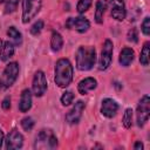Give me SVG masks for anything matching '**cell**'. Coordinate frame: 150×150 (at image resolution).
Returning <instances> with one entry per match:
<instances>
[{"instance_id":"cell-31","label":"cell","mask_w":150,"mask_h":150,"mask_svg":"<svg viewBox=\"0 0 150 150\" xmlns=\"http://www.w3.org/2000/svg\"><path fill=\"white\" fill-rule=\"evenodd\" d=\"M134 149H135V150H142V149H143V144H142L139 141H137V142L135 143V145H134Z\"/></svg>"},{"instance_id":"cell-28","label":"cell","mask_w":150,"mask_h":150,"mask_svg":"<svg viewBox=\"0 0 150 150\" xmlns=\"http://www.w3.org/2000/svg\"><path fill=\"white\" fill-rule=\"evenodd\" d=\"M142 32L146 36L150 34V18L149 16H145L142 22Z\"/></svg>"},{"instance_id":"cell-18","label":"cell","mask_w":150,"mask_h":150,"mask_svg":"<svg viewBox=\"0 0 150 150\" xmlns=\"http://www.w3.org/2000/svg\"><path fill=\"white\" fill-rule=\"evenodd\" d=\"M63 46V39L61 36L60 33L57 32H53L52 33V38H50V48L53 52H59L61 50Z\"/></svg>"},{"instance_id":"cell-5","label":"cell","mask_w":150,"mask_h":150,"mask_svg":"<svg viewBox=\"0 0 150 150\" xmlns=\"http://www.w3.org/2000/svg\"><path fill=\"white\" fill-rule=\"evenodd\" d=\"M150 115V98L149 95H144L137 105V111H136V117H137V125L143 127L145 122L149 120Z\"/></svg>"},{"instance_id":"cell-25","label":"cell","mask_w":150,"mask_h":150,"mask_svg":"<svg viewBox=\"0 0 150 150\" xmlns=\"http://www.w3.org/2000/svg\"><path fill=\"white\" fill-rule=\"evenodd\" d=\"M42 28H43V21H42V20H38V21L30 27V34L34 35V36H38V35L41 33Z\"/></svg>"},{"instance_id":"cell-34","label":"cell","mask_w":150,"mask_h":150,"mask_svg":"<svg viewBox=\"0 0 150 150\" xmlns=\"http://www.w3.org/2000/svg\"><path fill=\"white\" fill-rule=\"evenodd\" d=\"M7 0H0V4H4V2H6Z\"/></svg>"},{"instance_id":"cell-3","label":"cell","mask_w":150,"mask_h":150,"mask_svg":"<svg viewBox=\"0 0 150 150\" xmlns=\"http://www.w3.org/2000/svg\"><path fill=\"white\" fill-rule=\"evenodd\" d=\"M35 149H54L57 146V138L50 129H42L35 138Z\"/></svg>"},{"instance_id":"cell-17","label":"cell","mask_w":150,"mask_h":150,"mask_svg":"<svg viewBox=\"0 0 150 150\" xmlns=\"http://www.w3.org/2000/svg\"><path fill=\"white\" fill-rule=\"evenodd\" d=\"M107 9V1L105 0H98L96 2V9H95V21L97 23L103 22V15Z\"/></svg>"},{"instance_id":"cell-20","label":"cell","mask_w":150,"mask_h":150,"mask_svg":"<svg viewBox=\"0 0 150 150\" xmlns=\"http://www.w3.org/2000/svg\"><path fill=\"white\" fill-rule=\"evenodd\" d=\"M7 35L11 38L12 42H14L15 45H21V42H22V35H21V33L15 27H13V26L9 27L8 30H7Z\"/></svg>"},{"instance_id":"cell-10","label":"cell","mask_w":150,"mask_h":150,"mask_svg":"<svg viewBox=\"0 0 150 150\" xmlns=\"http://www.w3.org/2000/svg\"><path fill=\"white\" fill-rule=\"evenodd\" d=\"M84 109H86V103L83 101H77L73 105V108L67 112L66 121L69 124H76V123H79L80 118L82 117V112L84 111Z\"/></svg>"},{"instance_id":"cell-13","label":"cell","mask_w":150,"mask_h":150,"mask_svg":"<svg viewBox=\"0 0 150 150\" xmlns=\"http://www.w3.org/2000/svg\"><path fill=\"white\" fill-rule=\"evenodd\" d=\"M117 110H118V104L112 98H104L102 101L101 112H102L103 116H105L108 118H111L116 115Z\"/></svg>"},{"instance_id":"cell-33","label":"cell","mask_w":150,"mask_h":150,"mask_svg":"<svg viewBox=\"0 0 150 150\" xmlns=\"http://www.w3.org/2000/svg\"><path fill=\"white\" fill-rule=\"evenodd\" d=\"M2 45H4V41L0 40V60H1V52H2Z\"/></svg>"},{"instance_id":"cell-23","label":"cell","mask_w":150,"mask_h":150,"mask_svg":"<svg viewBox=\"0 0 150 150\" xmlns=\"http://www.w3.org/2000/svg\"><path fill=\"white\" fill-rule=\"evenodd\" d=\"M91 6V0H79L77 2V6H76V9L80 14L87 12Z\"/></svg>"},{"instance_id":"cell-1","label":"cell","mask_w":150,"mask_h":150,"mask_svg":"<svg viewBox=\"0 0 150 150\" xmlns=\"http://www.w3.org/2000/svg\"><path fill=\"white\" fill-rule=\"evenodd\" d=\"M73 80V66L68 59H60L55 64L54 81L60 88H66Z\"/></svg>"},{"instance_id":"cell-4","label":"cell","mask_w":150,"mask_h":150,"mask_svg":"<svg viewBox=\"0 0 150 150\" xmlns=\"http://www.w3.org/2000/svg\"><path fill=\"white\" fill-rule=\"evenodd\" d=\"M42 0H22V22L27 23L40 12Z\"/></svg>"},{"instance_id":"cell-19","label":"cell","mask_w":150,"mask_h":150,"mask_svg":"<svg viewBox=\"0 0 150 150\" xmlns=\"http://www.w3.org/2000/svg\"><path fill=\"white\" fill-rule=\"evenodd\" d=\"M14 54V46L12 42L6 41L2 45V52H1V61H8Z\"/></svg>"},{"instance_id":"cell-15","label":"cell","mask_w":150,"mask_h":150,"mask_svg":"<svg viewBox=\"0 0 150 150\" xmlns=\"http://www.w3.org/2000/svg\"><path fill=\"white\" fill-rule=\"evenodd\" d=\"M32 107V93L29 89H25L21 93L19 101V110L21 112H27Z\"/></svg>"},{"instance_id":"cell-26","label":"cell","mask_w":150,"mask_h":150,"mask_svg":"<svg viewBox=\"0 0 150 150\" xmlns=\"http://www.w3.org/2000/svg\"><path fill=\"white\" fill-rule=\"evenodd\" d=\"M74 100V94L71 91H64L61 96V103L63 105H69Z\"/></svg>"},{"instance_id":"cell-27","label":"cell","mask_w":150,"mask_h":150,"mask_svg":"<svg viewBox=\"0 0 150 150\" xmlns=\"http://www.w3.org/2000/svg\"><path fill=\"white\" fill-rule=\"evenodd\" d=\"M19 4V0H7L5 6V13H12L16 9V6Z\"/></svg>"},{"instance_id":"cell-7","label":"cell","mask_w":150,"mask_h":150,"mask_svg":"<svg viewBox=\"0 0 150 150\" xmlns=\"http://www.w3.org/2000/svg\"><path fill=\"white\" fill-rule=\"evenodd\" d=\"M112 50H114V45L109 39H107L103 43V48H102L101 56L98 60V69L100 70H105L110 66L111 60H112Z\"/></svg>"},{"instance_id":"cell-29","label":"cell","mask_w":150,"mask_h":150,"mask_svg":"<svg viewBox=\"0 0 150 150\" xmlns=\"http://www.w3.org/2000/svg\"><path fill=\"white\" fill-rule=\"evenodd\" d=\"M127 38H128V41L134 42V43H137V41H138V34H137V30H136L135 28H131V29L128 32Z\"/></svg>"},{"instance_id":"cell-11","label":"cell","mask_w":150,"mask_h":150,"mask_svg":"<svg viewBox=\"0 0 150 150\" xmlns=\"http://www.w3.org/2000/svg\"><path fill=\"white\" fill-rule=\"evenodd\" d=\"M110 12L111 16L117 21H123L127 15L125 5L123 0H110Z\"/></svg>"},{"instance_id":"cell-8","label":"cell","mask_w":150,"mask_h":150,"mask_svg":"<svg viewBox=\"0 0 150 150\" xmlns=\"http://www.w3.org/2000/svg\"><path fill=\"white\" fill-rule=\"evenodd\" d=\"M32 89L33 93L36 97L42 96L46 90H47V79L46 75L42 70H38L33 77V83H32Z\"/></svg>"},{"instance_id":"cell-35","label":"cell","mask_w":150,"mask_h":150,"mask_svg":"<svg viewBox=\"0 0 150 150\" xmlns=\"http://www.w3.org/2000/svg\"><path fill=\"white\" fill-rule=\"evenodd\" d=\"M0 87H1V81H0Z\"/></svg>"},{"instance_id":"cell-21","label":"cell","mask_w":150,"mask_h":150,"mask_svg":"<svg viewBox=\"0 0 150 150\" xmlns=\"http://www.w3.org/2000/svg\"><path fill=\"white\" fill-rule=\"evenodd\" d=\"M150 43L145 42L142 50H141V55H139V62L143 66H148L149 64V56H150Z\"/></svg>"},{"instance_id":"cell-12","label":"cell","mask_w":150,"mask_h":150,"mask_svg":"<svg viewBox=\"0 0 150 150\" xmlns=\"http://www.w3.org/2000/svg\"><path fill=\"white\" fill-rule=\"evenodd\" d=\"M23 144V137L22 135L16 130L13 129L9 131V134L6 137V148L8 150H14V149H20Z\"/></svg>"},{"instance_id":"cell-22","label":"cell","mask_w":150,"mask_h":150,"mask_svg":"<svg viewBox=\"0 0 150 150\" xmlns=\"http://www.w3.org/2000/svg\"><path fill=\"white\" fill-rule=\"evenodd\" d=\"M122 122H123V125L124 128H130L131 127V123H132V109L131 108H127L125 111H124V115L122 117Z\"/></svg>"},{"instance_id":"cell-14","label":"cell","mask_w":150,"mask_h":150,"mask_svg":"<svg viewBox=\"0 0 150 150\" xmlns=\"http://www.w3.org/2000/svg\"><path fill=\"white\" fill-rule=\"evenodd\" d=\"M97 87V81L94 77H86L83 80H81L77 84V90L81 95H86L89 91L94 90Z\"/></svg>"},{"instance_id":"cell-30","label":"cell","mask_w":150,"mask_h":150,"mask_svg":"<svg viewBox=\"0 0 150 150\" xmlns=\"http://www.w3.org/2000/svg\"><path fill=\"white\" fill-rule=\"evenodd\" d=\"M1 107H2V109H5V110H8V109L11 108V98H9V96H6V97L4 98Z\"/></svg>"},{"instance_id":"cell-6","label":"cell","mask_w":150,"mask_h":150,"mask_svg":"<svg viewBox=\"0 0 150 150\" xmlns=\"http://www.w3.org/2000/svg\"><path fill=\"white\" fill-rule=\"evenodd\" d=\"M19 70H20V68H19L18 62H9V63L6 66V68H5L4 73H2L1 84H2L5 88L11 87V86L15 82V80L18 79Z\"/></svg>"},{"instance_id":"cell-2","label":"cell","mask_w":150,"mask_h":150,"mask_svg":"<svg viewBox=\"0 0 150 150\" xmlns=\"http://www.w3.org/2000/svg\"><path fill=\"white\" fill-rule=\"evenodd\" d=\"M96 62V50L91 46H81L76 52V67L79 70H90Z\"/></svg>"},{"instance_id":"cell-16","label":"cell","mask_w":150,"mask_h":150,"mask_svg":"<svg viewBox=\"0 0 150 150\" xmlns=\"http://www.w3.org/2000/svg\"><path fill=\"white\" fill-rule=\"evenodd\" d=\"M134 55H135V53H134V50H132L131 48L124 47V48L121 50V53H120V59H118L121 66L128 67V66L134 61Z\"/></svg>"},{"instance_id":"cell-9","label":"cell","mask_w":150,"mask_h":150,"mask_svg":"<svg viewBox=\"0 0 150 150\" xmlns=\"http://www.w3.org/2000/svg\"><path fill=\"white\" fill-rule=\"evenodd\" d=\"M66 27L68 29L77 30L79 33H84L89 29L90 22L84 16H76V18H68L66 21Z\"/></svg>"},{"instance_id":"cell-24","label":"cell","mask_w":150,"mask_h":150,"mask_svg":"<svg viewBox=\"0 0 150 150\" xmlns=\"http://www.w3.org/2000/svg\"><path fill=\"white\" fill-rule=\"evenodd\" d=\"M21 127H22V129L26 130V131L32 130L33 127H34V120H33L32 117H29V116L22 118V120H21Z\"/></svg>"},{"instance_id":"cell-32","label":"cell","mask_w":150,"mask_h":150,"mask_svg":"<svg viewBox=\"0 0 150 150\" xmlns=\"http://www.w3.org/2000/svg\"><path fill=\"white\" fill-rule=\"evenodd\" d=\"M2 141H4V132H2V130L0 129V148H1V145H2Z\"/></svg>"}]
</instances>
